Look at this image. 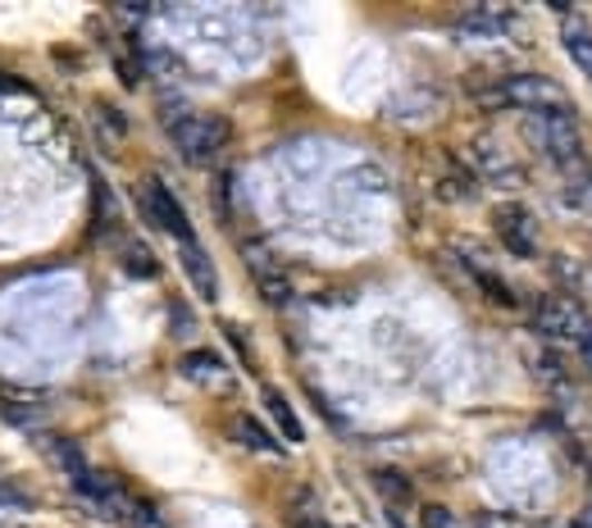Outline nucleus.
I'll return each instance as SVG.
<instances>
[{
  "mask_svg": "<svg viewBox=\"0 0 592 528\" xmlns=\"http://www.w3.org/2000/svg\"><path fill=\"white\" fill-rule=\"evenodd\" d=\"M478 101L487 110H529V114H570L565 91L542 78V73H511L506 82H497L492 91H478Z\"/></svg>",
  "mask_w": 592,
  "mask_h": 528,
  "instance_id": "1",
  "label": "nucleus"
},
{
  "mask_svg": "<svg viewBox=\"0 0 592 528\" xmlns=\"http://www.w3.org/2000/svg\"><path fill=\"white\" fill-rule=\"evenodd\" d=\"M169 137L187 165H206L228 147V119L219 114H178L169 123Z\"/></svg>",
  "mask_w": 592,
  "mask_h": 528,
  "instance_id": "2",
  "label": "nucleus"
},
{
  "mask_svg": "<svg viewBox=\"0 0 592 528\" xmlns=\"http://www.w3.org/2000/svg\"><path fill=\"white\" fill-rule=\"evenodd\" d=\"M524 132H529V141H537V151L552 156L561 169L574 165V160H583V156H579L583 141H579L574 114H529V119H524Z\"/></svg>",
  "mask_w": 592,
  "mask_h": 528,
  "instance_id": "3",
  "label": "nucleus"
},
{
  "mask_svg": "<svg viewBox=\"0 0 592 528\" xmlns=\"http://www.w3.org/2000/svg\"><path fill=\"white\" fill-rule=\"evenodd\" d=\"M141 210H146V219H151L156 228H165L169 237H178V242L187 247V242H196L191 237V223H187V210L178 206V197L160 182V178H146V187H141Z\"/></svg>",
  "mask_w": 592,
  "mask_h": 528,
  "instance_id": "4",
  "label": "nucleus"
},
{
  "mask_svg": "<svg viewBox=\"0 0 592 528\" xmlns=\"http://www.w3.org/2000/svg\"><path fill=\"white\" fill-rule=\"evenodd\" d=\"M492 228H497L502 247L511 256H520V260L537 256V219L524 206H497V210H492Z\"/></svg>",
  "mask_w": 592,
  "mask_h": 528,
  "instance_id": "5",
  "label": "nucleus"
},
{
  "mask_svg": "<svg viewBox=\"0 0 592 528\" xmlns=\"http://www.w3.org/2000/svg\"><path fill=\"white\" fill-rule=\"evenodd\" d=\"M533 328L547 332V338H574L579 342L583 332H588V319H583L574 297H547V301L537 306V315H533Z\"/></svg>",
  "mask_w": 592,
  "mask_h": 528,
  "instance_id": "6",
  "label": "nucleus"
},
{
  "mask_svg": "<svg viewBox=\"0 0 592 528\" xmlns=\"http://www.w3.org/2000/svg\"><path fill=\"white\" fill-rule=\"evenodd\" d=\"M246 265H251V273H256V287H260V297H265L269 306H287L292 287H287L283 269H278V265L269 260V251H265V247H246Z\"/></svg>",
  "mask_w": 592,
  "mask_h": 528,
  "instance_id": "7",
  "label": "nucleus"
},
{
  "mask_svg": "<svg viewBox=\"0 0 592 528\" xmlns=\"http://www.w3.org/2000/svg\"><path fill=\"white\" fill-rule=\"evenodd\" d=\"M182 269H187V278H191V287H196V297H201V301H215L219 297V273H215L210 256L196 247V242L182 247Z\"/></svg>",
  "mask_w": 592,
  "mask_h": 528,
  "instance_id": "8",
  "label": "nucleus"
},
{
  "mask_svg": "<svg viewBox=\"0 0 592 528\" xmlns=\"http://www.w3.org/2000/svg\"><path fill=\"white\" fill-rule=\"evenodd\" d=\"M265 410L274 415V424L283 428V438H287V442H306V428H302V419H296L292 401H287L278 388H265Z\"/></svg>",
  "mask_w": 592,
  "mask_h": 528,
  "instance_id": "9",
  "label": "nucleus"
},
{
  "mask_svg": "<svg viewBox=\"0 0 592 528\" xmlns=\"http://www.w3.org/2000/svg\"><path fill=\"white\" fill-rule=\"evenodd\" d=\"M46 451H51L60 465H65V474H69V484H82V478L91 474V465H87V456L78 451V442H69V438H51L46 442Z\"/></svg>",
  "mask_w": 592,
  "mask_h": 528,
  "instance_id": "10",
  "label": "nucleus"
},
{
  "mask_svg": "<svg viewBox=\"0 0 592 528\" xmlns=\"http://www.w3.org/2000/svg\"><path fill=\"white\" fill-rule=\"evenodd\" d=\"M233 438H237L241 447H251V451H278L274 434H269L265 424H256L251 415H237V419H233Z\"/></svg>",
  "mask_w": 592,
  "mask_h": 528,
  "instance_id": "11",
  "label": "nucleus"
},
{
  "mask_svg": "<svg viewBox=\"0 0 592 528\" xmlns=\"http://www.w3.org/2000/svg\"><path fill=\"white\" fill-rule=\"evenodd\" d=\"M565 56L574 60V69H583L588 78H592V32L574 19V23H565Z\"/></svg>",
  "mask_w": 592,
  "mask_h": 528,
  "instance_id": "12",
  "label": "nucleus"
},
{
  "mask_svg": "<svg viewBox=\"0 0 592 528\" xmlns=\"http://www.w3.org/2000/svg\"><path fill=\"white\" fill-rule=\"evenodd\" d=\"M502 23H506V14L474 10V14H465V19L456 23V32H461V37H497V32H502Z\"/></svg>",
  "mask_w": 592,
  "mask_h": 528,
  "instance_id": "13",
  "label": "nucleus"
},
{
  "mask_svg": "<svg viewBox=\"0 0 592 528\" xmlns=\"http://www.w3.org/2000/svg\"><path fill=\"white\" fill-rule=\"evenodd\" d=\"M182 373L196 378V382H206V378H219L224 373V360L215 351H191V356H182Z\"/></svg>",
  "mask_w": 592,
  "mask_h": 528,
  "instance_id": "14",
  "label": "nucleus"
},
{
  "mask_svg": "<svg viewBox=\"0 0 592 528\" xmlns=\"http://www.w3.org/2000/svg\"><path fill=\"white\" fill-rule=\"evenodd\" d=\"M470 273H474V282L483 287V297L487 301H497V306H515V292L497 278V273H487V269H478V265H470Z\"/></svg>",
  "mask_w": 592,
  "mask_h": 528,
  "instance_id": "15",
  "label": "nucleus"
},
{
  "mask_svg": "<svg viewBox=\"0 0 592 528\" xmlns=\"http://www.w3.org/2000/svg\"><path fill=\"white\" fill-rule=\"evenodd\" d=\"M124 269H128L132 278H156V273H160L156 256L146 251V247H128V256H124Z\"/></svg>",
  "mask_w": 592,
  "mask_h": 528,
  "instance_id": "16",
  "label": "nucleus"
},
{
  "mask_svg": "<svg viewBox=\"0 0 592 528\" xmlns=\"http://www.w3.org/2000/svg\"><path fill=\"white\" fill-rule=\"evenodd\" d=\"M374 488H378L383 497H397V501L411 497V484H406V478H402L397 469H378V474H374Z\"/></svg>",
  "mask_w": 592,
  "mask_h": 528,
  "instance_id": "17",
  "label": "nucleus"
},
{
  "mask_svg": "<svg viewBox=\"0 0 592 528\" xmlns=\"http://www.w3.org/2000/svg\"><path fill=\"white\" fill-rule=\"evenodd\" d=\"M424 528H461L447 506H424Z\"/></svg>",
  "mask_w": 592,
  "mask_h": 528,
  "instance_id": "18",
  "label": "nucleus"
},
{
  "mask_svg": "<svg viewBox=\"0 0 592 528\" xmlns=\"http://www.w3.org/2000/svg\"><path fill=\"white\" fill-rule=\"evenodd\" d=\"M474 528H524L520 519H511V515H478L474 519Z\"/></svg>",
  "mask_w": 592,
  "mask_h": 528,
  "instance_id": "19",
  "label": "nucleus"
},
{
  "mask_svg": "<svg viewBox=\"0 0 592 528\" xmlns=\"http://www.w3.org/2000/svg\"><path fill=\"white\" fill-rule=\"evenodd\" d=\"M579 351H583V360H588V369H592V323H588V332L579 338Z\"/></svg>",
  "mask_w": 592,
  "mask_h": 528,
  "instance_id": "20",
  "label": "nucleus"
},
{
  "mask_svg": "<svg viewBox=\"0 0 592 528\" xmlns=\"http://www.w3.org/2000/svg\"><path fill=\"white\" fill-rule=\"evenodd\" d=\"M292 528H328V524H324V519H302V515H296Z\"/></svg>",
  "mask_w": 592,
  "mask_h": 528,
  "instance_id": "21",
  "label": "nucleus"
},
{
  "mask_svg": "<svg viewBox=\"0 0 592 528\" xmlns=\"http://www.w3.org/2000/svg\"><path fill=\"white\" fill-rule=\"evenodd\" d=\"M392 528H406V524H402V519H397V515H392Z\"/></svg>",
  "mask_w": 592,
  "mask_h": 528,
  "instance_id": "22",
  "label": "nucleus"
}]
</instances>
